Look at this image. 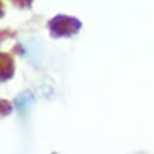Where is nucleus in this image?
I'll use <instances>...</instances> for the list:
<instances>
[{"label": "nucleus", "instance_id": "f03ea898", "mask_svg": "<svg viewBox=\"0 0 154 154\" xmlns=\"http://www.w3.org/2000/svg\"><path fill=\"white\" fill-rule=\"evenodd\" d=\"M34 102V96L32 95L30 91H24L22 94H20L16 100H15V104L18 112L21 113H26L33 104Z\"/></svg>", "mask_w": 154, "mask_h": 154}, {"label": "nucleus", "instance_id": "7ed1b4c3", "mask_svg": "<svg viewBox=\"0 0 154 154\" xmlns=\"http://www.w3.org/2000/svg\"><path fill=\"white\" fill-rule=\"evenodd\" d=\"M12 3H14L16 6L21 8V9H24V8L30 9V8H32L33 0H12Z\"/></svg>", "mask_w": 154, "mask_h": 154}, {"label": "nucleus", "instance_id": "f257e3e1", "mask_svg": "<svg viewBox=\"0 0 154 154\" xmlns=\"http://www.w3.org/2000/svg\"><path fill=\"white\" fill-rule=\"evenodd\" d=\"M52 38H69L78 34L82 29V22L72 16L57 15L48 23Z\"/></svg>", "mask_w": 154, "mask_h": 154}]
</instances>
